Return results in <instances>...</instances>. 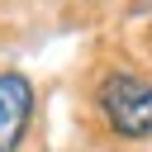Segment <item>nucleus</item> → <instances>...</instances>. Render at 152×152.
I'll use <instances>...</instances> for the list:
<instances>
[{"instance_id": "f03ea898", "label": "nucleus", "mask_w": 152, "mask_h": 152, "mask_svg": "<svg viewBox=\"0 0 152 152\" xmlns=\"http://www.w3.org/2000/svg\"><path fill=\"white\" fill-rule=\"evenodd\" d=\"M33 114V90L19 71H0V152H19V138Z\"/></svg>"}, {"instance_id": "f257e3e1", "label": "nucleus", "mask_w": 152, "mask_h": 152, "mask_svg": "<svg viewBox=\"0 0 152 152\" xmlns=\"http://www.w3.org/2000/svg\"><path fill=\"white\" fill-rule=\"evenodd\" d=\"M100 114L119 138H147L152 133V81L133 71H114L100 81Z\"/></svg>"}]
</instances>
